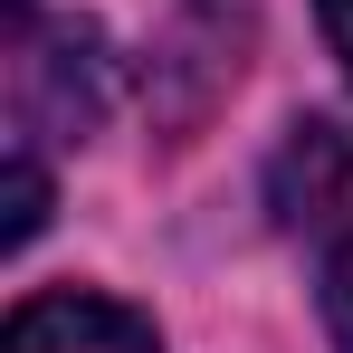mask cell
<instances>
[{
    "mask_svg": "<svg viewBox=\"0 0 353 353\" xmlns=\"http://www.w3.org/2000/svg\"><path fill=\"white\" fill-rule=\"evenodd\" d=\"M315 296H325V334L334 353H353V210L325 230V268H315Z\"/></svg>",
    "mask_w": 353,
    "mask_h": 353,
    "instance_id": "5",
    "label": "cell"
},
{
    "mask_svg": "<svg viewBox=\"0 0 353 353\" xmlns=\"http://www.w3.org/2000/svg\"><path fill=\"white\" fill-rule=\"evenodd\" d=\"M48 230V172H39V143L19 134L10 143V220H0V248H29Z\"/></svg>",
    "mask_w": 353,
    "mask_h": 353,
    "instance_id": "4",
    "label": "cell"
},
{
    "mask_svg": "<svg viewBox=\"0 0 353 353\" xmlns=\"http://www.w3.org/2000/svg\"><path fill=\"white\" fill-rule=\"evenodd\" d=\"M315 19H325V48H334L344 77H353V0H315Z\"/></svg>",
    "mask_w": 353,
    "mask_h": 353,
    "instance_id": "6",
    "label": "cell"
},
{
    "mask_svg": "<svg viewBox=\"0 0 353 353\" xmlns=\"http://www.w3.org/2000/svg\"><path fill=\"white\" fill-rule=\"evenodd\" d=\"M10 96H19V134H86L105 115V39L86 19H58V29H19V67H10Z\"/></svg>",
    "mask_w": 353,
    "mask_h": 353,
    "instance_id": "1",
    "label": "cell"
},
{
    "mask_svg": "<svg viewBox=\"0 0 353 353\" xmlns=\"http://www.w3.org/2000/svg\"><path fill=\"white\" fill-rule=\"evenodd\" d=\"M344 191H353V124H334V115L287 124V143L268 153V210L287 230H325L353 210Z\"/></svg>",
    "mask_w": 353,
    "mask_h": 353,
    "instance_id": "3",
    "label": "cell"
},
{
    "mask_svg": "<svg viewBox=\"0 0 353 353\" xmlns=\"http://www.w3.org/2000/svg\"><path fill=\"white\" fill-rule=\"evenodd\" d=\"M0 353H163V334L134 305L96 296V287H48V296H29V305H10Z\"/></svg>",
    "mask_w": 353,
    "mask_h": 353,
    "instance_id": "2",
    "label": "cell"
}]
</instances>
